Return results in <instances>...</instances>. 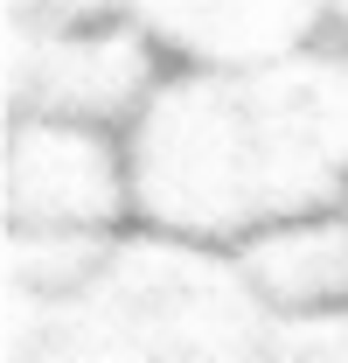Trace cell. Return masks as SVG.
Returning a JSON list of instances; mask_svg holds the SVG:
<instances>
[{"instance_id":"7a4b0ae2","label":"cell","mask_w":348,"mask_h":363,"mask_svg":"<svg viewBox=\"0 0 348 363\" xmlns=\"http://www.w3.org/2000/svg\"><path fill=\"white\" fill-rule=\"evenodd\" d=\"M272 308L237 252L105 238L56 294L7 286V363H265Z\"/></svg>"},{"instance_id":"8992f818","label":"cell","mask_w":348,"mask_h":363,"mask_svg":"<svg viewBox=\"0 0 348 363\" xmlns=\"http://www.w3.org/2000/svg\"><path fill=\"white\" fill-rule=\"evenodd\" d=\"M237 266L251 279L272 321L286 315H327L348 308V210H320V217H293L237 245Z\"/></svg>"},{"instance_id":"5b68a950","label":"cell","mask_w":348,"mask_h":363,"mask_svg":"<svg viewBox=\"0 0 348 363\" xmlns=\"http://www.w3.org/2000/svg\"><path fill=\"white\" fill-rule=\"evenodd\" d=\"M161 56L202 77H258L335 35V14L279 7V0H188V7H132Z\"/></svg>"},{"instance_id":"6da1fadb","label":"cell","mask_w":348,"mask_h":363,"mask_svg":"<svg viewBox=\"0 0 348 363\" xmlns=\"http://www.w3.org/2000/svg\"><path fill=\"white\" fill-rule=\"evenodd\" d=\"M126 168L139 224L216 252L348 210V43L335 35L258 77H161L126 126Z\"/></svg>"},{"instance_id":"52a82bcc","label":"cell","mask_w":348,"mask_h":363,"mask_svg":"<svg viewBox=\"0 0 348 363\" xmlns=\"http://www.w3.org/2000/svg\"><path fill=\"white\" fill-rule=\"evenodd\" d=\"M265 363H348V308H327V315H286V321H272Z\"/></svg>"},{"instance_id":"277c9868","label":"cell","mask_w":348,"mask_h":363,"mask_svg":"<svg viewBox=\"0 0 348 363\" xmlns=\"http://www.w3.org/2000/svg\"><path fill=\"white\" fill-rule=\"evenodd\" d=\"M0 203H7V238H70V245L119 238V217L132 210L126 147L105 126L7 119Z\"/></svg>"},{"instance_id":"3957f363","label":"cell","mask_w":348,"mask_h":363,"mask_svg":"<svg viewBox=\"0 0 348 363\" xmlns=\"http://www.w3.org/2000/svg\"><path fill=\"white\" fill-rule=\"evenodd\" d=\"M7 105L14 119H70L112 126L139 119V105L161 91V49L139 28V14L105 7H7Z\"/></svg>"}]
</instances>
